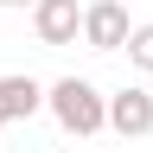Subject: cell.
<instances>
[{
  "instance_id": "cell-1",
  "label": "cell",
  "mask_w": 153,
  "mask_h": 153,
  "mask_svg": "<svg viewBox=\"0 0 153 153\" xmlns=\"http://www.w3.org/2000/svg\"><path fill=\"white\" fill-rule=\"evenodd\" d=\"M45 108H51V121L64 128L70 140H89V134L108 128V96L96 89L89 76H57L45 89Z\"/></svg>"
},
{
  "instance_id": "cell-2",
  "label": "cell",
  "mask_w": 153,
  "mask_h": 153,
  "mask_svg": "<svg viewBox=\"0 0 153 153\" xmlns=\"http://www.w3.org/2000/svg\"><path fill=\"white\" fill-rule=\"evenodd\" d=\"M128 32H134V19H128L121 0H89L83 7V45L89 51H121Z\"/></svg>"
},
{
  "instance_id": "cell-3",
  "label": "cell",
  "mask_w": 153,
  "mask_h": 153,
  "mask_svg": "<svg viewBox=\"0 0 153 153\" xmlns=\"http://www.w3.org/2000/svg\"><path fill=\"white\" fill-rule=\"evenodd\" d=\"M32 32H38V45H76L83 38V7L76 0H32Z\"/></svg>"
},
{
  "instance_id": "cell-4",
  "label": "cell",
  "mask_w": 153,
  "mask_h": 153,
  "mask_svg": "<svg viewBox=\"0 0 153 153\" xmlns=\"http://www.w3.org/2000/svg\"><path fill=\"white\" fill-rule=\"evenodd\" d=\"M108 128L121 134V140H140V134H153V89L128 83L108 96Z\"/></svg>"
},
{
  "instance_id": "cell-5",
  "label": "cell",
  "mask_w": 153,
  "mask_h": 153,
  "mask_svg": "<svg viewBox=\"0 0 153 153\" xmlns=\"http://www.w3.org/2000/svg\"><path fill=\"white\" fill-rule=\"evenodd\" d=\"M45 108V83L26 70H13V76H0V128L7 121H32V115Z\"/></svg>"
},
{
  "instance_id": "cell-6",
  "label": "cell",
  "mask_w": 153,
  "mask_h": 153,
  "mask_svg": "<svg viewBox=\"0 0 153 153\" xmlns=\"http://www.w3.org/2000/svg\"><path fill=\"white\" fill-rule=\"evenodd\" d=\"M121 51H128V64H134V70H147V76H153V26H134Z\"/></svg>"
},
{
  "instance_id": "cell-7",
  "label": "cell",
  "mask_w": 153,
  "mask_h": 153,
  "mask_svg": "<svg viewBox=\"0 0 153 153\" xmlns=\"http://www.w3.org/2000/svg\"><path fill=\"white\" fill-rule=\"evenodd\" d=\"M0 7H13V13H26V7H32V0H0Z\"/></svg>"
}]
</instances>
